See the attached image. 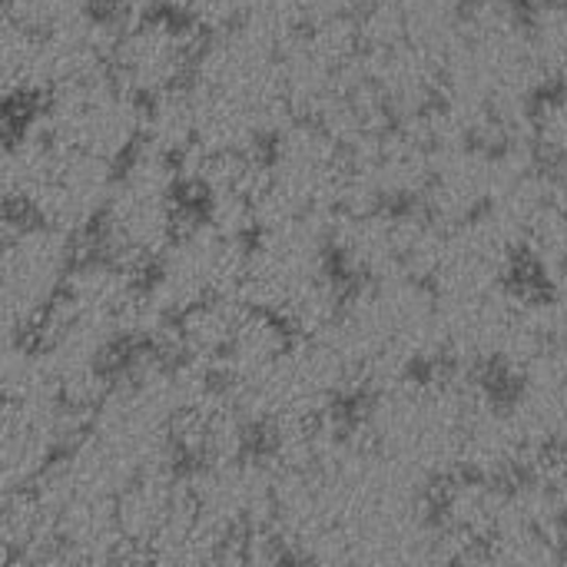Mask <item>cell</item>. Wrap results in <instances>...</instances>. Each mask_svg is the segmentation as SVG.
<instances>
[{
	"instance_id": "obj_2",
	"label": "cell",
	"mask_w": 567,
	"mask_h": 567,
	"mask_svg": "<svg viewBox=\"0 0 567 567\" xmlns=\"http://www.w3.org/2000/svg\"><path fill=\"white\" fill-rule=\"evenodd\" d=\"M246 262H249V246L243 239H229L216 233L203 216L189 223L183 219L169 249L153 262V272L146 279V296L166 319L176 322L179 316H186L189 309L209 299H226V296L239 299Z\"/></svg>"
},
{
	"instance_id": "obj_4",
	"label": "cell",
	"mask_w": 567,
	"mask_h": 567,
	"mask_svg": "<svg viewBox=\"0 0 567 567\" xmlns=\"http://www.w3.org/2000/svg\"><path fill=\"white\" fill-rule=\"evenodd\" d=\"M179 159L189 146H196V103L189 83L159 96L143 100V143Z\"/></svg>"
},
{
	"instance_id": "obj_1",
	"label": "cell",
	"mask_w": 567,
	"mask_h": 567,
	"mask_svg": "<svg viewBox=\"0 0 567 567\" xmlns=\"http://www.w3.org/2000/svg\"><path fill=\"white\" fill-rule=\"evenodd\" d=\"M73 236L20 209L3 216L0 299L7 339H30L66 289L76 266Z\"/></svg>"
},
{
	"instance_id": "obj_5",
	"label": "cell",
	"mask_w": 567,
	"mask_h": 567,
	"mask_svg": "<svg viewBox=\"0 0 567 567\" xmlns=\"http://www.w3.org/2000/svg\"><path fill=\"white\" fill-rule=\"evenodd\" d=\"M532 136L542 163H548L551 173H567V86H558L535 103Z\"/></svg>"
},
{
	"instance_id": "obj_3",
	"label": "cell",
	"mask_w": 567,
	"mask_h": 567,
	"mask_svg": "<svg viewBox=\"0 0 567 567\" xmlns=\"http://www.w3.org/2000/svg\"><path fill=\"white\" fill-rule=\"evenodd\" d=\"M203 33L173 10L146 13L140 20H130L113 60L110 73L140 100L179 90L193 80L199 50H203Z\"/></svg>"
}]
</instances>
